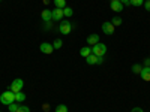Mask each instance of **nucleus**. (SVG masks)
<instances>
[{
  "mask_svg": "<svg viewBox=\"0 0 150 112\" xmlns=\"http://www.w3.org/2000/svg\"><path fill=\"white\" fill-rule=\"evenodd\" d=\"M0 102H2L3 105H11V103H14L15 102V93L14 91H5L0 94Z\"/></svg>",
  "mask_w": 150,
  "mask_h": 112,
  "instance_id": "f257e3e1",
  "label": "nucleus"
},
{
  "mask_svg": "<svg viewBox=\"0 0 150 112\" xmlns=\"http://www.w3.org/2000/svg\"><path fill=\"white\" fill-rule=\"evenodd\" d=\"M92 54H95V55H98V57H102V55H105L107 54V45H104V43H96V45H93L92 46Z\"/></svg>",
  "mask_w": 150,
  "mask_h": 112,
  "instance_id": "f03ea898",
  "label": "nucleus"
},
{
  "mask_svg": "<svg viewBox=\"0 0 150 112\" xmlns=\"http://www.w3.org/2000/svg\"><path fill=\"white\" fill-rule=\"evenodd\" d=\"M72 22L71 21H60V27H59V30H60V33H63V34H69L71 32H72Z\"/></svg>",
  "mask_w": 150,
  "mask_h": 112,
  "instance_id": "7ed1b4c3",
  "label": "nucleus"
},
{
  "mask_svg": "<svg viewBox=\"0 0 150 112\" xmlns=\"http://www.w3.org/2000/svg\"><path fill=\"white\" fill-rule=\"evenodd\" d=\"M23 87H24V81H23L21 78H17V79L12 81V84H11V91L18 93V91L23 90Z\"/></svg>",
  "mask_w": 150,
  "mask_h": 112,
  "instance_id": "20e7f679",
  "label": "nucleus"
},
{
  "mask_svg": "<svg viewBox=\"0 0 150 112\" xmlns=\"http://www.w3.org/2000/svg\"><path fill=\"white\" fill-rule=\"evenodd\" d=\"M86 61H87V64H99V63H102L104 61V58L102 57H98V55H95V54H90L89 57H86Z\"/></svg>",
  "mask_w": 150,
  "mask_h": 112,
  "instance_id": "39448f33",
  "label": "nucleus"
},
{
  "mask_svg": "<svg viewBox=\"0 0 150 112\" xmlns=\"http://www.w3.org/2000/svg\"><path fill=\"white\" fill-rule=\"evenodd\" d=\"M51 20L53 21H62L63 20V9H59V8L53 9L51 10Z\"/></svg>",
  "mask_w": 150,
  "mask_h": 112,
  "instance_id": "423d86ee",
  "label": "nucleus"
},
{
  "mask_svg": "<svg viewBox=\"0 0 150 112\" xmlns=\"http://www.w3.org/2000/svg\"><path fill=\"white\" fill-rule=\"evenodd\" d=\"M39 49H41V52H44V54H51L54 51V46H53V43L44 42V43L39 45Z\"/></svg>",
  "mask_w": 150,
  "mask_h": 112,
  "instance_id": "0eeeda50",
  "label": "nucleus"
},
{
  "mask_svg": "<svg viewBox=\"0 0 150 112\" xmlns=\"http://www.w3.org/2000/svg\"><path fill=\"white\" fill-rule=\"evenodd\" d=\"M102 32L105 33V34H112L114 33V26L111 24V21H105L104 24H102Z\"/></svg>",
  "mask_w": 150,
  "mask_h": 112,
  "instance_id": "6e6552de",
  "label": "nucleus"
},
{
  "mask_svg": "<svg viewBox=\"0 0 150 112\" xmlns=\"http://www.w3.org/2000/svg\"><path fill=\"white\" fill-rule=\"evenodd\" d=\"M123 5L120 3V0H111V9L114 12H122L123 10Z\"/></svg>",
  "mask_w": 150,
  "mask_h": 112,
  "instance_id": "1a4fd4ad",
  "label": "nucleus"
},
{
  "mask_svg": "<svg viewBox=\"0 0 150 112\" xmlns=\"http://www.w3.org/2000/svg\"><path fill=\"white\" fill-rule=\"evenodd\" d=\"M87 43L89 45H96V43H99V36L96 34V33H92L90 36H87Z\"/></svg>",
  "mask_w": 150,
  "mask_h": 112,
  "instance_id": "9d476101",
  "label": "nucleus"
},
{
  "mask_svg": "<svg viewBox=\"0 0 150 112\" xmlns=\"http://www.w3.org/2000/svg\"><path fill=\"white\" fill-rule=\"evenodd\" d=\"M141 78H143V81H150V67H143V70H141Z\"/></svg>",
  "mask_w": 150,
  "mask_h": 112,
  "instance_id": "9b49d317",
  "label": "nucleus"
},
{
  "mask_svg": "<svg viewBox=\"0 0 150 112\" xmlns=\"http://www.w3.org/2000/svg\"><path fill=\"white\" fill-rule=\"evenodd\" d=\"M41 17H42V20H44L45 22H50V21H51V10H50V9H44L42 14H41Z\"/></svg>",
  "mask_w": 150,
  "mask_h": 112,
  "instance_id": "f8f14e48",
  "label": "nucleus"
},
{
  "mask_svg": "<svg viewBox=\"0 0 150 112\" xmlns=\"http://www.w3.org/2000/svg\"><path fill=\"white\" fill-rule=\"evenodd\" d=\"M80 54H81V57H89L90 54H92V48L90 46H84V48H81L80 49Z\"/></svg>",
  "mask_w": 150,
  "mask_h": 112,
  "instance_id": "ddd939ff",
  "label": "nucleus"
},
{
  "mask_svg": "<svg viewBox=\"0 0 150 112\" xmlns=\"http://www.w3.org/2000/svg\"><path fill=\"white\" fill-rule=\"evenodd\" d=\"M24 100H26V94H24V93H21V91L15 93V102H18V103H23Z\"/></svg>",
  "mask_w": 150,
  "mask_h": 112,
  "instance_id": "4468645a",
  "label": "nucleus"
},
{
  "mask_svg": "<svg viewBox=\"0 0 150 112\" xmlns=\"http://www.w3.org/2000/svg\"><path fill=\"white\" fill-rule=\"evenodd\" d=\"M53 3H54V6H56V8L63 9V8L66 6V0H53Z\"/></svg>",
  "mask_w": 150,
  "mask_h": 112,
  "instance_id": "2eb2a0df",
  "label": "nucleus"
},
{
  "mask_svg": "<svg viewBox=\"0 0 150 112\" xmlns=\"http://www.w3.org/2000/svg\"><path fill=\"white\" fill-rule=\"evenodd\" d=\"M72 15H74V10H72V8L65 6V8H63V17H72Z\"/></svg>",
  "mask_w": 150,
  "mask_h": 112,
  "instance_id": "dca6fc26",
  "label": "nucleus"
},
{
  "mask_svg": "<svg viewBox=\"0 0 150 112\" xmlns=\"http://www.w3.org/2000/svg\"><path fill=\"white\" fill-rule=\"evenodd\" d=\"M123 22V20L120 18V17H114V18H112L111 20V24H112V26H114V27H117V26H120V24Z\"/></svg>",
  "mask_w": 150,
  "mask_h": 112,
  "instance_id": "f3484780",
  "label": "nucleus"
},
{
  "mask_svg": "<svg viewBox=\"0 0 150 112\" xmlns=\"http://www.w3.org/2000/svg\"><path fill=\"white\" fill-rule=\"evenodd\" d=\"M18 108H20V105H15V102H14V103H11V105H8L9 112H17V111H18Z\"/></svg>",
  "mask_w": 150,
  "mask_h": 112,
  "instance_id": "a211bd4d",
  "label": "nucleus"
},
{
  "mask_svg": "<svg viewBox=\"0 0 150 112\" xmlns=\"http://www.w3.org/2000/svg\"><path fill=\"white\" fill-rule=\"evenodd\" d=\"M56 112H68V106L66 105H57L56 106Z\"/></svg>",
  "mask_w": 150,
  "mask_h": 112,
  "instance_id": "6ab92c4d",
  "label": "nucleus"
},
{
  "mask_svg": "<svg viewBox=\"0 0 150 112\" xmlns=\"http://www.w3.org/2000/svg\"><path fill=\"white\" fill-rule=\"evenodd\" d=\"M62 45H63L62 39H56V41L53 42V46H54V49H60V48H62Z\"/></svg>",
  "mask_w": 150,
  "mask_h": 112,
  "instance_id": "aec40b11",
  "label": "nucleus"
},
{
  "mask_svg": "<svg viewBox=\"0 0 150 112\" xmlns=\"http://www.w3.org/2000/svg\"><path fill=\"white\" fill-rule=\"evenodd\" d=\"M141 70H143V66L141 64H134L132 66V72L134 73H141Z\"/></svg>",
  "mask_w": 150,
  "mask_h": 112,
  "instance_id": "412c9836",
  "label": "nucleus"
},
{
  "mask_svg": "<svg viewBox=\"0 0 150 112\" xmlns=\"http://www.w3.org/2000/svg\"><path fill=\"white\" fill-rule=\"evenodd\" d=\"M131 5L132 6H141V5H144V0H131Z\"/></svg>",
  "mask_w": 150,
  "mask_h": 112,
  "instance_id": "4be33fe9",
  "label": "nucleus"
},
{
  "mask_svg": "<svg viewBox=\"0 0 150 112\" xmlns=\"http://www.w3.org/2000/svg\"><path fill=\"white\" fill-rule=\"evenodd\" d=\"M17 112H30V109H29V106H26V105H20V108H18Z\"/></svg>",
  "mask_w": 150,
  "mask_h": 112,
  "instance_id": "5701e85b",
  "label": "nucleus"
},
{
  "mask_svg": "<svg viewBox=\"0 0 150 112\" xmlns=\"http://www.w3.org/2000/svg\"><path fill=\"white\" fill-rule=\"evenodd\" d=\"M144 9L147 12H150V0H147V2H144Z\"/></svg>",
  "mask_w": 150,
  "mask_h": 112,
  "instance_id": "b1692460",
  "label": "nucleus"
},
{
  "mask_svg": "<svg viewBox=\"0 0 150 112\" xmlns=\"http://www.w3.org/2000/svg\"><path fill=\"white\" fill-rule=\"evenodd\" d=\"M120 3H122L123 6H129V5H131V0H120Z\"/></svg>",
  "mask_w": 150,
  "mask_h": 112,
  "instance_id": "393cba45",
  "label": "nucleus"
},
{
  "mask_svg": "<svg viewBox=\"0 0 150 112\" xmlns=\"http://www.w3.org/2000/svg\"><path fill=\"white\" fill-rule=\"evenodd\" d=\"M144 67H150V58H144Z\"/></svg>",
  "mask_w": 150,
  "mask_h": 112,
  "instance_id": "a878e982",
  "label": "nucleus"
},
{
  "mask_svg": "<svg viewBox=\"0 0 150 112\" xmlns=\"http://www.w3.org/2000/svg\"><path fill=\"white\" fill-rule=\"evenodd\" d=\"M131 112H144V111H143L141 108H134V109H132Z\"/></svg>",
  "mask_w": 150,
  "mask_h": 112,
  "instance_id": "bb28decb",
  "label": "nucleus"
},
{
  "mask_svg": "<svg viewBox=\"0 0 150 112\" xmlns=\"http://www.w3.org/2000/svg\"><path fill=\"white\" fill-rule=\"evenodd\" d=\"M48 108H50V105H48V103H44V109L48 111Z\"/></svg>",
  "mask_w": 150,
  "mask_h": 112,
  "instance_id": "cd10ccee",
  "label": "nucleus"
},
{
  "mask_svg": "<svg viewBox=\"0 0 150 112\" xmlns=\"http://www.w3.org/2000/svg\"><path fill=\"white\" fill-rule=\"evenodd\" d=\"M0 2H2V0H0Z\"/></svg>",
  "mask_w": 150,
  "mask_h": 112,
  "instance_id": "c85d7f7f",
  "label": "nucleus"
},
{
  "mask_svg": "<svg viewBox=\"0 0 150 112\" xmlns=\"http://www.w3.org/2000/svg\"><path fill=\"white\" fill-rule=\"evenodd\" d=\"M0 112H2V111H0Z\"/></svg>",
  "mask_w": 150,
  "mask_h": 112,
  "instance_id": "c756f323",
  "label": "nucleus"
}]
</instances>
